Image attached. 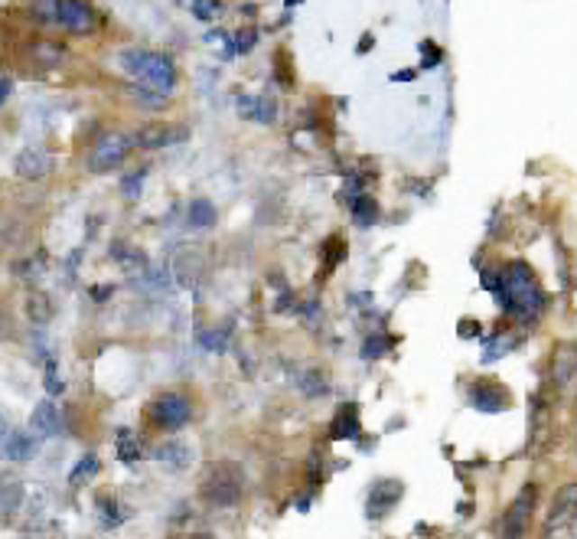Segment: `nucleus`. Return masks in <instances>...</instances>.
Returning a JSON list of instances; mask_svg holds the SVG:
<instances>
[{
  "instance_id": "obj_1",
  "label": "nucleus",
  "mask_w": 577,
  "mask_h": 539,
  "mask_svg": "<svg viewBox=\"0 0 577 539\" xmlns=\"http://www.w3.org/2000/svg\"><path fill=\"white\" fill-rule=\"evenodd\" d=\"M483 284L486 292L496 294L499 308L509 311L516 321L532 324L535 317L542 314L545 308L542 284H538V278H535V272L526 262H512L502 272H483Z\"/></svg>"
},
{
  "instance_id": "obj_2",
  "label": "nucleus",
  "mask_w": 577,
  "mask_h": 539,
  "mask_svg": "<svg viewBox=\"0 0 577 539\" xmlns=\"http://www.w3.org/2000/svg\"><path fill=\"white\" fill-rule=\"evenodd\" d=\"M121 69L128 76L137 79V88H147V92L157 95H170L177 86V66H173L170 56L151 50H124L121 52Z\"/></svg>"
},
{
  "instance_id": "obj_3",
  "label": "nucleus",
  "mask_w": 577,
  "mask_h": 539,
  "mask_svg": "<svg viewBox=\"0 0 577 539\" xmlns=\"http://www.w3.org/2000/svg\"><path fill=\"white\" fill-rule=\"evenodd\" d=\"M131 151V141L128 135H121V131H111V135H105L98 144L88 151V171L92 173H111L118 171L121 163H124V157H128Z\"/></svg>"
},
{
  "instance_id": "obj_4",
  "label": "nucleus",
  "mask_w": 577,
  "mask_h": 539,
  "mask_svg": "<svg viewBox=\"0 0 577 539\" xmlns=\"http://www.w3.org/2000/svg\"><path fill=\"white\" fill-rule=\"evenodd\" d=\"M203 497L213 506H235L242 500V478L235 474V468H215L206 474Z\"/></svg>"
},
{
  "instance_id": "obj_5",
  "label": "nucleus",
  "mask_w": 577,
  "mask_h": 539,
  "mask_svg": "<svg viewBox=\"0 0 577 539\" xmlns=\"http://www.w3.org/2000/svg\"><path fill=\"white\" fill-rule=\"evenodd\" d=\"M151 415L153 422L160 428H167V432H179V428H187L189 419H193V403H189L183 393H167L151 405Z\"/></svg>"
},
{
  "instance_id": "obj_6",
  "label": "nucleus",
  "mask_w": 577,
  "mask_h": 539,
  "mask_svg": "<svg viewBox=\"0 0 577 539\" xmlns=\"http://www.w3.org/2000/svg\"><path fill=\"white\" fill-rule=\"evenodd\" d=\"M52 23L66 26L69 33H92L98 26V14L92 10L88 0H56Z\"/></svg>"
},
{
  "instance_id": "obj_7",
  "label": "nucleus",
  "mask_w": 577,
  "mask_h": 539,
  "mask_svg": "<svg viewBox=\"0 0 577 539\" xmlns=\"http://www.w3.org/2000/svg\"><path fill=\"white\" fill-rule=\"evenodd\" d=\"M535 506H538V488L535 484H526V488L518 490V500L509 506V514L502 520V533L506 536H518V533H526L528 520H532Z\"/></svg>"
},
{
  "instance_id": "obj_8",
  "label": "nucleus",
  "mask_w": 577,
  "mask_h": 539,
  "mask_svg": "<svg viewBox=\"0 0 577 539\" xmlns=\"http://www.w3.org/2000/svg\"><path fill=\"white\" fill-rule=\"evenodd\" d=\"M401 490L405 488H401L398 480H379V484H372V490L365 497V516H369V520H382V516H389L391 506L398 504Z\"/></svg>"
},
{
  "instance_id": "obj_9",
  "label": "nucleus",
  "mask_w": 577,
  "mask_h": 539,
  "mask_svg": "<svg viewBox=\"0 0 577 539\" xmlns=\"http://www.w3.org/2000/svg\"><path fill=\"white\" fill-rule=\"evenodd\" d=\"M467 399H470V405L473 409H480V412H506L509 409V395H506V389L502 386H496V383H490V379H480V383H473L467 389Z\"/></svg>"
},
{
  "instance_id": "obj_10",
  "label": "nucleus",
  "mask_w": 577,
  "mask_h": 539,
  "mask_svg": "<svg viewBox=\"0 0 577 539\" xmlns=\"http://www.w3.org/2000/svg\"><path fill=\"white\" fill-rule=\"evenodd\" d=\"M14 167H17V173L23 180H40L52 171V157L46 151H40V147H26V151H20Z\"/></svg>"
},
{
  "instance_id": "obj_11",
  "label": "nucleus",
  "mask_w": 577,
  "mask_h": 539,
  "mask_svg": "<svg viewBox=\"0 0 577 539\" xmlns=\"http://www.w3.org/2000/svg\"><path fill=\"white\" fill-rule=\"evenodd\" d=\"M36 441H40V438L23 435V432H14V428H10L7 438H4V448H0V458H10V461H30V458L40 451Z\"/></svg>"
},
{
  "instance_id": "obj_12",
  "label": "nucleus",
  "mask_w": 577,
  "mask_h": 539,
  "mask_svg": "<svg viewBox=\"0 0 577 539\" xmlns=\"http://www.w3.org/2000/svg\"><path fill=\"white\" fill-rule=\"evenodd\" d=\"M177 141H187V131L183 128H144L137 135V144L141 147H170Z\"/></svg>"
},
{
  "instance_id": "obj_13",
  "label": "nucleus",
  "mask_w": 577,
  "mask_h": 539,
  "mask_svg": "<svg viewBox=\"0 0 577 539\" xmlns=\"http://www.w3.org/2000/svg\"><path fill=\"white\" fill-rule=\"evenodd\" d=\"M33 432H36V438H50V435H56L60 432V412H56V405L52 403H40L33 409Z\"/></svg>"
},
{
  "instance_id": "obj_14",
  "label": "nucleus",
  "mask_w": 577,
  "mask_h": 539,
  "mask_svg": "<svg viewBox=\"0 0 577 539\" xmlns=\"http://www.w3.org/2000/svg\"><path fill=\"white\" fill-rule=\"evenodd\" d=\"M238 115L252 121H274V102L271 98H238Z\"/></svg>"
},
{
  "instance_id": "obj_15",
  "label": "nucleus",
  "mask_w": 577,
  "mask_h": 539,
  "mask_svg": "<svg viewBox=\"0 0 577 539\" xmlns=\"http://www.w3.org/2000/svg\"><path fill=\"white\" fill-rule=\"evenodd\" d=\"M353 223L365 226V229L379 223V203L372 197H365V193L362 197H353Z\"/></svg>"
},
{
  "instance_id": "obj_16",
  "label": "nucleus",
  "mask_w": 577,
  "mask_h": 539,
  "mask_svg": "<svg viewBox=\"0 0 577 539\" xmlns=\"http://www.w3.org/2000/svg\"><path fill=\"white\" fill-rule=\"evenodd\" d=\"M187 219L193 229H209V226H215V206L209 200H193L187 209Z\"/></svg>"
},
{
  "instance_id": "obj_17",
  "label": "nucleus",
  "mask_w": 577,
  "mask_h": 539,
  "mask_svg": "<svg viewBox=\"0 0 577 539\" xmlns=\"http://www.w3.org/2000/svg\"><path fill=\"white\" fill-rule=\"evenodd\" d=\"M359 435V419H356V405H346L343 415L333 422L330 428V438L333 441H343V438H356Z\"/></svg>"
},
{
  "instance_id": "obj_18",
  "label": "nucleus",
  "mask_w": 577,
  "mask_h": 539,
  "mask_svg": "<svg viewBox=\"0 0 577 539\" xmlns=\"http://www.w3.org/2000/svg\"><path fill=\"white\" fill-rule=\"evenodd\" d=\"M98 468H102V461H98V454H86V458H82V461H78L76 468H72L69 480H72V484H86V480L95 478V471H98Z\"/></svg>"
},
{
  "instance_id": "obj_19",
  "label": "nucleus",
  "mask_w": 577,
  "mask_h": 539,
  "mask_svg": "<svg viewBox=\"0 0 577 539\" xmlns=\"http://www.w3.org/2000/svg\"><path fill=\"white\" fill-rule=\"evenodd\" d=\"M389 350H391V337L375 334V337H365L362 340V359H379Z\"/></svg>"
},
{
  "instance_id": "obj_20",
  "label": "nucleus",
  "mask_w": 577,
  "mask_h": 539,
  "mask_svg": "<svg viewBox=\"0 0 577 539\" xmlns=\"http://www.w3.org/2000/svg\"><path fill=\"white\" fill-rule=\"evenodd\" d=\"M118 458L124 464L141 458V445H137V438L131 435V432H121V435H118Z\"/></svg>"
},
{
  "instance_id": "obj_21",
  "label": "nucleus",
  "mask_w": 577,
  "mask_h": 539,
  "mask_svg": "<svg viewBox=\"0 0 577 539\" xmlns=\"http://www.w3.org/2000/svg\"><path fill=\"white\" fill-rule=\"evenodd\" d=\"M33 52L36 60L46 62V66H56V62H62V56H66V50H62L60 43H36Z\"/></svg>"
},
{
  "instance_id": "obj_22",
  "label": "nucleus",
  "mask_w": 577,
  "mask_h": 539,
  "mask_svg": "<svg viewBox=\"0 0 577 539\" xmlns=\"http://www.w3.org/2000/svg\"><path fill=\"white\" fill-rule=\"evenodd\" d=\"M304 393L307 395H326L330 393V383H326V376H320V373H316V369H310V373H307L304 376Z\"/></svg>"
},
{
  "instance_id": "obj_23",
  "label": "nucleus",
  "mask_w": 577,
  "mask_h": 539,
  "mask_svg": "<svg viewBox=\"0 0 577 539\" xmlns=\"http://www.w3.org/2000/svg\"><path fill=\"white\" fill-rule=\"evenodd\" d=\"M255 43H258V30H252V26H248V30H242V33H238L235 40H232L235 52H248Z\"/></svg>"
},
{
  "instance_id": "obj_24",
  "label": "nucleus",
  "mask_w": 577,
  "mask_h": 539,
  "mask_svg": "<svg viewBox=\"0 0 577 539\" xmlns=\"http://www.w3.org/2000/svg\"><path fill=\"white\" fill-rule=\"evenodd\" d=\"M421 50L427 52L425 56V69H437L441 66V60H444V50L437 43H431V40H425V43H421Z\"/></svg>"
},
{
  "instance_id": "obj_25",
  "label": "nucleus",
  "mask_w": 577,
  "mask_h": 539,
  "mask_svg": "<svg viewBox=\"0 0 577 539\" xmlns=\"http://www.w3.org/2000/svg\"><path fill=\"white\" fill-rule=\"evenodd\" d=\"M506 350H512V337H499V343H496V347L490 343V347H486V353H483V359H486V363H490V359H499Z\"/></svg>"
},
{
  "instance_id": "obj_26",
  "label": "nucleus",
  "mask_w": 577,
  "mask_h": 539,
  "mask_svg": "<svg viewBox=\"0 0 577 539\" xmlns=\"http://www.w3.org/2000/svg\"><path fill=\"white\" fill-rule=\"evenodd\" d=\"M46 389H50V395L62 393V379H60V373H56V363H50V367H46Z\"/></svg>"
},
{
  "instance_id": "obj_27",
  "label": "nucleus",
  "mask_w": 577,
  "mask_h": 539,
  "mask_svg": "<svg viewBox=\"0 0 577 539\" xmlns=\"http://www.w3.org/2000/svg\"><path fill=\"white\" fill-rule=\"evenodd\" d=\"M144 177H147V171H141V173H134V177L124 180V187H121V190H124V197L134 200L137 193H141V180H144Z\"/></svg>"
},
{
  "instance_id": "obj_28",
  "label": "nucleus",
  "mask_w": 577,
  "mask_h": 539,
  "mask_svg": "<svg viewBox=\"0 0 577 539\" xmlns=\"http://www.w3.org/2000/svg\"><path fill=\"white\" fill-rule=\"evenodd\" d=\"M307 478H310V480H320L323 478V458H320V451H314V458L307 461Z\"/></svg>"
},
{
  "instance_id": "obj_29",
  "label": "nucleus",
  "mask_w": 577,
  "mask_h": 539,
  "mask_svg": "<svg viewBox=\"0 0 577 539\" xmlns=\"http://www.w3.org/2000/svg\"><path fill=\"white\" fill-rule=\"evenodd\" d=\"M391 79H395V82H415V79H417V69H401V72H395Z\"/></svg>"
},
{
  "instance_id": "obj_30",
  "label": "nucleus",
  "mask_w": 577,
  "mask_h": 539,
  "mask_svg": "<svg viewBox=\"0 0 577 539\" xmlns=\"http://www.w3.org/2000/svg\"><path fill=\"white\" fill-rule=\"evenodd\" d=\"M7 95H10V79H7V76H0V105L7 102Z\"/></svg>"
},
{
  "instance_id": "obj_31",
  "label": "nucleus",
  "mask_w": 577,
  "mask_h": 539,
  "mask_svg": "<svg viewBox=\"0 0 577 539\" xmlns=\"http://www.w3.org/2000/svg\"><path fill=\"white\" fill-rule=\"evenodd\" d=\"M457 330H460V334H463V337H467V334H476V330H480V327H476L473 321H470V324H467V321H463V324L457 327Z\"/></svg>"
},
{
  "instance_id": "obj_32",
  "label": "nucleus",
  "mask_w": 577,
  "mask_h": 539,
  "mask_svg": "<svg viewBox=\"0 0 577 539\" xmlns=\"http://www.w3.org/2000/svg\"><path fill=\"white\" fill-rule=\"evenodd\" d=\"M372 43H375V40H372V36H365V40H362V43H359V56H362V52H365V50H372Z\"/></svg>"
},
{
  "instance_id": "obj_33",
  "label": "nucleus",
  "mask_w": 577,
  "mask_h": 539,
  "mask_svg": "<svg viewBox=\"0 0 577 539\" xmlns=\"http://www.w3.org/2000/svg\"><path fill=\"white\" fill-rule=\"evenodd\" d=\"M284 4H288V7H298V4H300V0H284Z\"/></svg>"
}]
</instances>
